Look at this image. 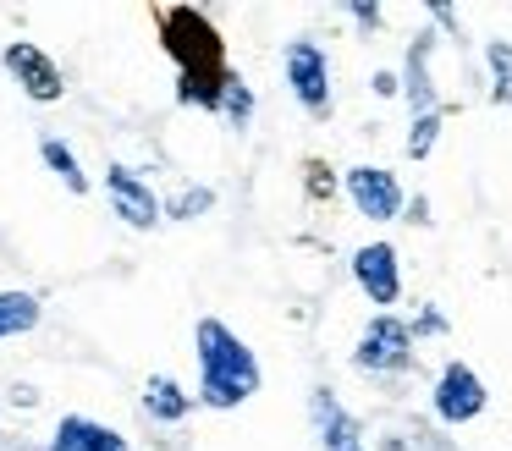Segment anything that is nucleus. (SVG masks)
<instances>
[{
    "label": "nucleus",
    "instance_id": "12",
    "mask_svg": "<svg viewBox=\"0 0 512 451\" xmlns=\"http://www.w3.org/2000/svg\"><path fill=\"white\" fill-rule=\"evenodd\" d=\"M430 33H419V39L408 44V66H402V94H408V110L413 116H430L435 105V83H430Z\"/></svg>",
    "mask_w": 512,
    "mask_h": 451
},
{
    "label": "nucleus",
    "instance_id": "14",
    "mask_svg": "<svg viewBox=\"0 0 512 451\" xmlns=\"http://www.w3.org/2000/svg\"><path fill=\"white\" fill-rule=\"evenodd\" d=\"M232 83V66L226 72H188L177 77V105H193V110H215L221 116V94Z\"/></svg>",
    "mask_w": 512,
    "mask_h": 451
},
{
    "label": "nucleus",
    "instance_id": "8",
    "mask_svg": "<svg viewBox=\"0 0 512 451\" xmlns=\"http://www.w3.org/2000/svg\"><path fill=\"white\" fill-rule=\"evenodd\" d=\"M105 198H111V209H116V215H122L133 231L160 226V215H166V204L155 198V187H149L144 176L133 171V165H105Z\"/></svg>",
    "mask_w": 512,
    "mask_h": 451
},
{
    "label": "nucleus",
    "instance_id": "7",
    "mask_svg": "<svg viewBox=\"0 0 512 451\" xmlns=\"http://www.w3.org/2000/svg\"><path fill=\"white\" fill-rule=\"evenodd\" d=\"M0 61H6V72L17 77V88H23L28 99H39V105H56V99L67 94V77H61V66L50 61L39 44L12 39L6 50H0Z\"/></svg>",
    "mask_w": 512,
    "mask_h": 451
},
{
    "label": "nucleus",
    "instance_id": "16",
    "mask_svg": "<svg viewBox=\"0 0 512 451\" xmlns=\"http://www.w3.org/2000/svg\"><path fill=\"white\" fill-rule=\"evenodd\" d=\"M39 160L61 176V187H67V193H89V171L78 165V154H72L67 138H39Z\"/></svg>",
    "mask_w": 512,
    "mask_h": 451
},
{
    "label": "nucleus",
    "instance_id": "22",
    "mask_svg": "<svg viewBox=\"0 0 512 451\" xmlns=\"http://www.w3.org/2000/svg\"><path fill=\"white\" fill-rule=\"evenodd\" d=\"M303 171H309V198H331V165H325V160H309Z\"/></svg>",
    "mask_w": 512,
    "mask_h": 451
},
{
    "label": "nucleus",
    "instance_id": "18",
    "mask_svg": "<svg viewBox=\"0 0 512 451\" xmlns=\"http://www.w3.org/2000/svg\"><path fill=\"white\" fill-rule=\"evenodd\" d=\"M221 116L232 121V127H248V121H254V88H248L237 72H232V83H226V94H221Z\"/></svg>",
    "mask_w": 512,
    "mask_h": 451
},
{
    "label": "nucleus",
    "instance_id": "2",
    "mask_svg": "<svg viewBox=\"0 0 512 451\" xmlns=\"http://www.w3.org/2000/svg\"><path fill=\"white\" fill-rule=\"evenodd\" d=\"M160 50L177 61V77L188 72H226V39L199 6H160L155 11Z\"/></svg>",
    "mask_w": 512,
    "mask_h": 451
},
{
    "label": "nucleus",
    "instance_id": "19",
    "mask_svg": "<svg viewBox=\"0 0 512 451\" xmlns=\"http://www.w3.org/2000/svg\"><path fill=\"white\" fill-rule=\"evenodd\" d=\"M435 143H441V110L413 116V127H408V160H430Z\"/></svg>",
    "mask_w": 512,
    "mask_h": 451
},
{
    "label": "nucleus",
    "instance_id": "10",
    "mask_svg": "<svg viewBox=\"0 0 512 451\" xmlns=\"http://www.w3.org/2000/svg\"><path fill=\"white\" fill-rule=\"evenodd\" d=\"M309 424H314V446L320 451H369L358 418L347 413V407L336 402V391H325V385L309 391Z\"/></svg>",
    "mask_w": 512,
    "mask_h": 451
},
{
    "label": "nucleus",
    "instance_id": "4",
    "mask_svg": "<svg viewBox=\"0 0 512 451\" xmlns=\"http://www.w3.org/2000/svg\"><path fill=\"white\" fill-rule=\"evenodd\" d=\"M281 66H287L292 99H298L309 116H325V110H331V61H325L320 44H314V39H292Z\"/></svg>",
    "mask_w": 512,
    "mask_h": 451
},
{
    "label": "nucleus",
    "instance_id": "5",
    "mask_svg": "<svg viewBox=\"0 0 512 451\" xmlns=\"http://www.w3.org/2000/svg\"><path fill=\"white\" fill-rule=\"evenodd\" d=\"M430 402H435V418H441V424H474V418L485 413L490 391H485V380H479L463 358H452L441 374H435Z\"/></svg>",
    "mask_w": 512,
    "mask_h": 451
},
{
    "label": "nucleus",
    "instance_id": "15",
    "mask_svg": "<svg viewBox=\"0 0 512 451\" xmlns=\"http://www.w3.org/2000/svg\"><path fill=\"white\" fill-rule=\"evenodd\" d=\"M39 314H45V303L34 292H0V341L28 336L39 325Z\"/></svg>",
    "mask_w": 512,
    "mask_h": 451
},
{
    "label": "nucleus",
    "instance_id": "20",
    "mask_svg": "<svg viewBox=\"0 0 512 451\" xmlns=\"http://www.w3.org/2000/svg\"><path fill=\"white\" fill-rule=\"evenodd\" d=\"M204 209H215V193H210V187H182V193L166 204V220H199Z\"/></svg>",
    "mask_w": 512,
    "mask_h": 451
},
{
    "label": "nucleus",
    "instance_id": "9",
    "mask_svg": "<svg viewBox=\"0 0 512 451\" xmlns=\"http://www.w3.org/2000/svg\"><path fill=\"white\" fill-rule=\"evenodd\" d=\"M353 281L380 314H391V303L402 297V264H397V248L391 242H364L353 253Z\"/></svg>",
    "mask_w": 512,
    "mask_h": 451
},
{
    "label": "nucleus",
    "instance_id": "23",
    "mask_svg": "<svg viewBox=\"0 0 512 451\" xmlns=\"http://www.w3.org/2000/svg\"><path fill=\"white\" fill-rule=\"evenodd\" d=\"M347 17H353L358 33H375L380 22H386V17H380V6H347Z\"/></svg>",
    "mask_w": 512,
    "mask_h": 451
},
{
    "label": "nucleus",
    "instance_id": "24",
    "mask_svg": "<svg viewBox=\"0 0 512 451\" xmlns=\"http://www.w3.org/2000/svg\"><path fill=\"white\" fill-rule=\"evenodd\" d=\"M369 88L391 99V94H402V77H397V72H375V83H369Z\"/></svg>",
    "mask_w": 512,
    "mask_h": 451
},
{
    "label": "nucleus",
    "instance_id": "21",
    "mask_svg": "<svg viewBox=\"0 0 512 451\" xmlns=\"http://www.w3.org/2000/svg\"><path fill=\"white\" fill-rule=\"evenodd\" d=\"M441 330H446L441 308H419V314H413V341H419V336H441Z\"/></svg>",
    "mask_w": 512,
    "mask_h": 451
},
{
    "label": "nucleus",
    "instance_id": "1",
    "mask_svg": "<svg viewBox=\"0 0 512 451\" xmlns=\"http://www.w3.org/2000/svg\"><path fill=\"white\" fill-rule=\"evenodd\" d=\"M193 352H199V402L204 407L232 413V407H243L248 396L259 391V380H265L254 347H248L232 325H221V319H199V325H193Z\"/></svg>",
    "mask_w": 512,
    "mask_h": 451
},
{
    "label": "nucleus",
    "instance_id": "26",
    "mask_svg": "<svg viewBox=\"0 0 512 451\" xmlns=\"http://www.w3.org/2000/svg\"><path fill=\"white\" fill-rule=\"evenodd\" d=\"M430 17H435V22H441V28H446V33H457V11H452V6H430Z\"/></svg>",
    "mask_w": 512,
    "mask_h": 451
},
{
    "label": "nucleus",
    "instance_id": "25",
    "mask_svg": "<svg viewBox=\"0 0 512 451\" xmlns=\"http://www.w3.org/2000/svg\"><path fill=\"white\" fill-rule=\"evenodd\" d=\"M402 220H413V226H424V220H430V204H424V198H408V215Z\"/></svg>",
    "mask_w": 512,
    "mask_h": 451
},
{
    "label": "nucleus",
    "instance_id": "3",
    "mask_svg": "<svg viewBox=\"0 0 512 451\" xmlns=\"http://www.w3.org/2000/svg\"><path fill=\"white\" fill-rule=\"evenodd\" d=\"M353 363L364 374H402L413 369V325L397 314H375L364 330H358Z\"/></svg>",
    "mask_w": 512,
    "mask_h": 451
},
{
    "label": "nucleus",
    "instance_id": "6",
    "mask_svg": "<svg viewBox=\"0 0 512 451\" xmlns=\"http://www.w3.org/2000/svg\"><path fill=\"white\" fill-rule=\"evenodd\" d=\"M342 187H347V198H353V209L364 220H402V209H408L402 182L386 165H347Z\"/></svg>",
    "mask_w": 512,
    "mask_h": 451
},
{
    "label": "nucleus",
    "instance_id": "13",
    "mask_svg": "<svg viewBox=\"0 0 512 451\" xmlns=\"http://www.w3.org/2000/svg\"><path fill=\"white\" fill-rule=\"evenodd\" d=\"M144 413L155 418V424H182V418L193 413V391H182L171 374H149L144 380Z\"/></svg>",
    "mask_w": 512,
    "mask_h": 451
},
{
    "label": "nucleus",
    "instance_id": "11",
    "mask_svg": "<svg viewBox=\"0 0 512 451\" xmlns=\"http://www.w3.org/2000/svg\"><path fill=\"white\" fill-rule=\"evenodd\" d=\"M50 451H133L122 429L100 424V418H83V413H67L56 429H50Z\"/></svg>",
    "mask_w": 512,
    "mask_h": 451
},
{
    "label": "nucleus",
    "instance_id": "17",
    "mask_svg": "<svg viewBox=\"0 0 512 451\" xmlns=\"http://www.w3.org/2000/svg\"><path fill=\"white\" fill-rule=\"evenodd\" d=\"M485 61H490V94H496V105H512V44L490 39Z\"/></svg>",
    "mask_w": 512,
    "mask_h": 451
}]
</instances>
